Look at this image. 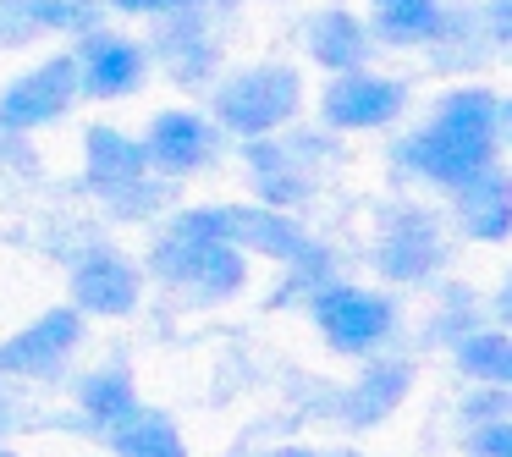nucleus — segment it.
Returning a JSON list of instances; mask_svg holds the SVG:
<instances>
[{"label":"nucleus","mask_w":512,"mask_h":457,"mask_svg":"<svg viewBox=\"0 0 512 457\" xmlns=\"http://www.w3.org/2000/svg\"><path fill=\"white\" fill-rule=\"evenodd\" d=\"M501 138H507V100L496 89H457L435 105V122L397 144L402 171L424 182L457 188L474 171L496 166Z\"/></svg>","instance_id":"1"},{"label":"nucleus","mask_w":512,"mask_h":457,"mask_svg":"<svg viewBox=\"0 0 512 457\" xmlns=\"http://www.w3.org/2000/svg\"><path fill=\"white\" fill-rule=\"evenodd\" d=\"M182 232H199V237H215L226 248H254V254H270V259H292V265H320V248L303 237L298 221H287L281 210L270 204H221V210H182L177 215Z\"/></svg>","instance_id":"2"},{"label":"nucleus","mask_w":512,"mask_h":457,"mask_svg":"<svg viewBox=\"0 0 512 457\" xmlns=\"http://www.w3.org/2000/svg\"><path fill=\"white\" fill-rule=\"evenodd\" d=\"M298 100L303 83L292 67H254L215 89V122L237 138H270L276 127H287L298 116Z\"/></svg>","instance_id":"3"},{"label":"nucleus","mask_w":512,"mask_h":457,"mask_svg":"<svg viewBox=\"0 0 512 457\" xmlns=\"http://www.w3.org/2000/svg\"><path fill=\"white\" fill-rule=\"evenodd\" d=\"M149 270L171 287H193L204 298H232L243 287V254L215 237H199V232H182L171 226V237H160L155 254H149Z\"/></svg>","instance_id":"4"},{"label":"nucleus","mask_w":512,"mask_h":457,"mask_svg":"<svg viewBox=\"0 0 512 457\" xmlns=\"http://www.w3.org/2000/svg\"><path fill=\"white\" fill-rule=\"evenodd\" d=\"M314 325H320V336L336 353L358 358V353H375L386 342L391 303L380 292H364V287H320L314 292Z\"/></svg>","instance_id":"5"},{"label":"nucleus","mask_w":512,"mask_h":457,"mask_svg":"<svg viewBox=\"0 0 512 457\" xmlns=\"http://www.w3.org/2000/svg\"><path fill=\"white\" fill-rule=\"evenodd\" d=\"M83 342V314L72 309H50L39 314L34 325L0 342V380H39V375H56L61 364L72 358V347Z\"/></svg>","instance_id":"6"},{"label":"nucleus","mask_w":512,"mask_h":457,"mask_svg":"<svg viewBox=\"0 0 512 457\" xmlns=\"http://www.w3.org/2000/svg\"><path fill=\"white\" fill-rule=\"evenodd\" d=\"M72 100H78V56H50L45 67H34L0 94V133H28V127L56 122Z\"/></svg>","instance_id":"7"},{"label":"nucleus","mask_w":512,"mask_h":457,"mask_svg":"<svg viewBox=\"0 0 512 457\" xmlns=\"http://www.w3.org/2000/svg\"><path fill=\"white\" fill-rule=\"evenodd\" d=\"M402 105H408V89L397 78H380V72H364V67L336 72L320 94L325 127H386L402 116Z\"/></svg>","instance_id":"8"},{"label":"nucleus","mask_w":512,"mask_h":457,"mask_svg":"<svg viewBox=\"0 0 512 457\" xmlns=\"http://www.w3.org/2000/svg\"><path fill=\"white\" fill-rule=\"evenodd\" d=\"M446 248L441 237H435L430 215L408 210V204H397V210H386V221H380V243H375V270L386 281H424L430 270H441Z\"/></svg>","instance_id":"9"},{"label":"nucleus","mask_w":512,"mask_h":457,"mask_svg":"<svg viewBox=\"0 0 512 457\" xmlns=\"http://www.w3.org/2000/svg\"><path fill=\"white\" fill-rule=\"evenodd\" d=\"M144 50L122 34H89L78 50V94L89 100H127L144 89Z\"/></svg>","instance_id":"10"},{"label":"nucleus","mask_w":512,"mask_h":457,"mask_svg":"<svg viewBox=\"0 0 512 457\" xmlns=\"http://www.w3.org/2000/svg\"><path fill=\"white\" fill-rule=\"evenodd\" d=\"M72 309L78 314H133L138 309V265L116 248H89L72 270Z\"/></svg>","instance_id":"11"},{"label":"nucleus","mask_w":512,"mask_h":457,"mask_svg":"<svg viewBox=\"0 0 512 457\" xmlns=\"http://www.w3.org/2000/svg\"><path fill=\"white\" fill-rule=\"evenodd\" d=\"M144 160L160 177H188V171H204L215 160V127L193 111H160L149 122L144 138Z\"/></svg>","instance_id":"12"},{"label":"nucleus","mask_w":512,"mask_h":457,"mask_svg":"<svg viewBox=\"0 0 512 457\" xmlns=\"http://www.w3.org/2000/svg\"><path fill=\"white\" fill-rule=\"evenodd\" d=\"M83 160H89V188H100L111 204L138 199L149 188V160L144 144L116 127H89V144H83Z\"/></svg>","instance_id":"13"},{"label":"nucleus","mask_w":512,"mask_h":457,"mask_svg":"<svg viewBox=\"0 0 512 457\" xmlns=\"http://www.w3.org/2000/svg\"><path fill=\"white\" fill-rule=\"evenodd\" d=\"M408 380H413V364H408V358L375 364V369H364V375H358L353 386L342 391V397H336V408H342V419L353 424V430H364V424H380L402 397H408Z\"/></svg>","instance_id":"14"},{"label":"nucleus","mask_w":512,"mask_h":457,"mask_svg":"<svg viewBox=\"0 0 512 457\" xmlns=\"http://www.w3.org/2000/svg\"><path fill=\"white\" fill-rule=\"evenodd\" d=\"M457 221L468 226V237H485V243H501L507 237V177H501V166H485L474 171L468 182H457Z\"/></svg>","instance_id":"15"},{"label":"nucleus","mask_w":512,"mask_h":457,"mask_svg":"<svg viewBox=\"0 0 512 457\" xmlns=\"http://www.w3.org/2000/svg\"><path fill=\"white\" fill-rule=\"evenodd\" d=\"M369 50H375V34H369L358 17H347V12H320L309 23V56L320 61L325 72L369 67Z\"/></svg>","instance_id":"16"},{"label":"nucleus","mask_w":512,"mask_h":457,"mask_svg":"<svg viewBox=\"0 0 512 457\" xmlns=\"http://www.w3.org/2000/svg\"><path fill=\"white\" fill-rule=\"evenodd\" d=\"M369 23L380 45H430L446 34L441 0H369Z\"/></svg>","instance_id":"17"},{"label":"nucleus","mask_w":512,"mask_h":457,"mask_svg":"<svg viewBox=\"0 0 512 457\" xmlns=\"http://www.w3.org/2000/svg\"><path fill=\"white\" fill-rule=\"evenodd\" d=\"M105 435H111V452L116 457H188L182 430L160 408H144V402H138L122 424H111Z\"/></svg>","instance_id":"18"},{"label":"nucleus","mask_w":512,"mask_h":457,"mask_svg":"<svg viewBox=\"0 0 512 457\" xmlns=\"http://www.w3.org/2000/svg\"><path fill=\"white\" fill-rule=\"evenodd\" d=\"M452 353H457V369L479 386H507L512 380V342L501 331H463Z\"/></svg>","instance_id":"19"},{"label":"nucleus","mask_w":512,"mask_h":457,"mask_svg":"<svg viewBox=\"0 0 512 457\" xmlns=\"http://www.w3.org/2000/svg\"><path fill=\"white\" fill-rule=\"evenodd\" d=\"M78 408L89 424H105V430H111V424H122L127 413L138 408V391L122 369H100V375H89L78 386Z\"/></svg>","instance_id":"20"},{"label":"nucleus","mask_w":512,"mask_h":457,"mask_svg":"<svg viewBox=\"0 0 512 457\" xmlns=\"http://www.w3.org/2000/svg\"><path fill=\"white\" fill-rule=\"evenodd\" d=\"M23 17L34 34H89L100 23L94 0H23Z\"/></svg>","instance_id":"21"},{"label":"nucleus","mask_w":512,"mask_h":457,"mask_svg":"<svg viewBox=\"0 0 512 457\" xmlns=\"http://www.w3.org/2000/svg\"><path fill=\"white\" fill-rule=\"evenodd\" d=\"M463 446H468V457H512V419L507 413L501 419H479Z\"/></svg>","instance_id":"22"},{"label":"nucleus","mask_w":512,"mask_h":457,"mask_svg":"<svg viewBox=\"0 0 512 457\" xmlns=\"http://www.w3.org/2000/svg\"><path fill=\"white\" fill-rule=\"evenodd\" d=\"M111 6L127 17H160V12H177L182 0H111Z\"/></svg>","instance_id":"23"},{"label":"nucleus","mask_w":512,"mask_h":457,"mask_svg":"<svg viewBox=\"0 0 512 457\" xmlns=\"http://www.w3.org/2000/svg\"><path fill=\"white\" fill-rule=\"evenodd\" d=\"M265 457H325V452H309V446H276V452H265Z\"/></svg>","instance_id":"24"},{"label":"nucleus","mask_w":512,"mask_h":457,"mask_svg":"<svg viewBox=\"0 0 512 457\" xmlns=\"http://www.w3.org/2000/svg\"><path fill=\"white\" fill-rule=\"evenodd\" d=\"M0 457H12V452H0Z\"/></svg>","instance_id":"25"}]
</instances>
